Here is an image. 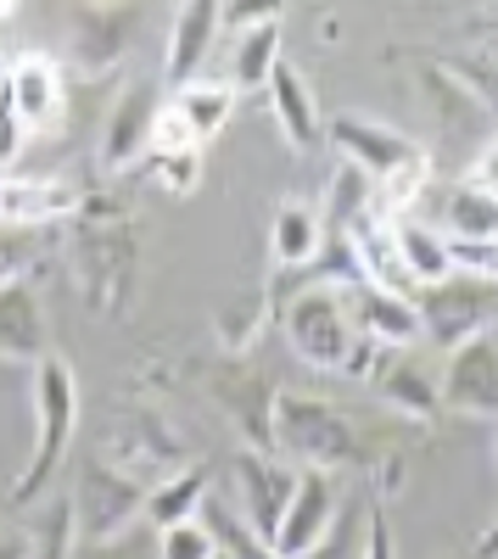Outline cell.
Wrapping results in <instances>:
<instances>
[{"mask_svg": "<svg viewBox=\"0 0 498 559\" xmlns=\"http://www.w3.org/2000/svg\"><path fill=\"white\" fill-rule=\"evenodd\" d=\"M202 146H186V152H163L157 157V179L168 185V191H179V197H186V191H197V179H202Z\"/></svg>", "mask_w": 498, "mask_h": 559, "instance_id": "obj_29", "label": "cell"}, {"mask_svg": "<svg viewBox=\"0 0 498 559\" xmlns=\"http://www.w3.org/2000/svg\"><path fill=\"white\" fill-rule=\"evenodd\" d=\"M73 197L62 185H45V179H0V224H45L68 213Z\"/></svg>", "mask_w": 498, "mask_h": 559, "instance_id": "obj_19", "label": "cell"}, {"mask_svg": "<svg viewBox=\"0 0 498 559\" xmlns=\"http://www.w3.org/2000/svg\"><path fill=\"white\" fill-rule=\"evenodd\" d=\"M410 302L420 313V336H431L448 353L460 342H471L493 319V286L487 280H471V274H448L437 286H420V297H410Z\"/></svg>", "mask_w": 498, "mask_h": 559, "instance_id": "obj_3", "label": "cell"}, {"mask_svg": "<svg viewBox=\"0 0 498 559\" xmlns=\"http://www.w3.org/2000/svg\"><path fill=\"white\" fill-rule=\"evenodd\" d=\"M448 263H454V274H471V280H498V236H482V241H460L448 236Z\"/></svg>", "mask_w": 498, "mask_h": 559, "instance_id": "obj_27", "label": "cell"}, {"mask_svg": "<svg viewBox=\"0 0 498 559\" xmlns=\"http://www.w3.org/2000/svg\"><path fill=\"white\" fill-rule=\"evenodd\" d=\"M347 319H353V336H365L376 347H410L420 342V313L410 297H398V292H381V286H347Z\"/></svg>", "mask_w": 498, "mask_h": 559, "instance_id": "obj_10", "label": "cell"}, {"mask_svg": "<svg viewBox=\"0 0 498 559\" xmlns=\"http://www.w3.org/2000/svg\"><path fill=\"white\" fill-rule=\"evenodd\" d=\"M34 408H39V437H34V459H28V471L23 481L12 487V503H34L45 487H51L57 476V464L68 459L73 448V426H79V386H73V369L62 358L45 353L34 364Z\"/></svg>", "mask_w": 498, "mask_h": 559, "instance_id": "obj_1", "label": "cell"}, {"mask_svg": "<svg viewBox=\"0 0 498 559\" xmlns=\"http://www.w3.org/2000/svg\"><path fill=\"white\" fill-rule=\"evenodd\" d=\"M448 224H454L460 241H482V236H498V202L460 185L454 197H448Z\"/></svg>", "mask_w": 498, "mask_h": 559, "instance_id": "obj_25", "label": "cell"}, {"mask_svg": "<svg viewBox=\"0 0 498 559\" xmlns=\"http://www.w3.org/2000/svg\"><path fill=\"white\" fill-rule=\"evenodd\" d=\"M392 241H398V258H403V269H410V280H415V292L454 274V263H448V241L431 236L426 224H415V218L392 224Z\"/></svg>", "mask_w": 498, "mask_h": 559, "instance_id": "obj_18", "label": "cell"}, {"mask_svg": "<svg viewBox=\"0 0 498 559\" xmlns=\"http://www.w3.org/2000/svg\"><path fill=\"white\" fill-rule=\"evenodd\" d=\"M275 62H281V23H258V28H247L241 45H236L230 84H236V90H258V84H269Z\"/></svg>", "mask_w": 498, "mask_h": 559, "instance_id": "obj_22", "label": "cell"}, {"mask_svg": "<svg viewBox=\"0 0 498 559\" xmlns=\"http://www.w3.org/2000/svg\"><path fill=\"white\" fill-rule=\"evenodd\" d=\"M275 442L303 464V471H342V464H358L353 419L336 414L320 397H281L275 403Z\"/></svg>", "mask_w": 498, "mask_h": 559, "instance_id": "obj_2", "label": "cell"}, {"mask_svg": "<svg viewBox=\"0 0 498 559\" xmlns=\"http://www.w3.org/2000/svg\"><path fill=\"white\" fill-rule=\"evenodd\" d=\"M471 191H482V197H493V202H498V140L476 157V168H471Z\"/></svg>", "mask_w": 498, "mask_h": 559, "instance_id": "obj_32", "label": "cell"}, {"mask_svg": "<svg viewBox=\"0 0 498 559\" xmlns=\"http://www.w3.org/2000/svg\"><path fill=\"white\" fill-rule=\"evenodd\" d=\"M141 509H146V487L134 476L102 471V464H90L84 481H79V498H73V515L84 521L90 537H112L118 526H129L141 515Z\"/></svg>", "mask_w": 498, "mask_h": 559, "instance_id": "obj_8", "label": "cell"}, {"mask_svg": "<svg viewBox=\"0 0 498 559\" xmlns=\"http://www.w3.org/2000/svg\"><path fill=\"white\" fill-rule=\"evenodd\" d=\"M331 515H336V487H331V476H325V471H297V492H292V503H286V515H281L275 543H269V548H275L281 559L308 554L313 543L325 537Z\"/></svg>", "mask_w": 498, "mask_h": 559, "instance_id": "obj_9", "label": "cell"}, {"mask_svg": "<svg viewBox=\"0 0 498 559\" xmlns=\"http://www.w3.org/2000/svg\"><path fill=\"white\" fill-rule=\"evenodd\" d=\"M476 559H498V509H493V526H487L482 543H476Z\"/></svg>", "mask_w": 498, "mask_h": 559, "instance_id": "obj_33", "label": "cell"}, {"mask_svg": "<svg viewBox=\"0 0 498 559\" xmlns=\"http://www.w3.org/2000/svg\"><path fill=\"white\" fill-rule=\"evenodd\" d=\"M224 17H218V0H179L174 28H168V57H163V79L168 84H191L213 51Z\"/></svg>", "mask_w": 498, "mask_h": 559, "instance_id": "obj_12", "label": "cell"}, {"mask_svg": "<svg viewBox=\"0 0 498 559\" xmlns=\"http://www.w3.org/2000/svg\"><path fill=\"white\" fill-rule=\"evenodd\" d=\"M7 73V90H12V102H17V118L28 129H45L57 118L62 107V73L57 62H45V57H17L12 68H0Z\"/></svg>", "mask_w": 498, "mask_h": 559, "instance_id": "obj_15", "label": "cell"}, {"mask_svg": "<svg viewBox=\"0 0 498 559\" xmlns=\"http://www.w3.org/2000/svg\"><path fill=\"white\" fill-rule=\"evenodd\" d=\"M437 397L460 414H482L498 419V342L487 331H476L471 342H460L448 353V369L437 381Z\"/></svg>", "mask_w": 498, "mask_h": 559, "instance_id": "obj_6", "label": "cell"}, {"mask_svg": "<svg viewBox=\"0 0 498 559\" xmlns=\"http://www.w3.org/2000/svg\"><path fill=\"white\" fill-rule=\"evenodd\" d=\"M168 107L186 118L191 140L202 146V140H213V134L224 129V118H230V107H236V84H230V79H191V84H179V90H174V102H168Z\"/></svg>", "mask_w": 498, "mask_h": 559, "instance_id": "obj_17", "label": "cell"}, {"mask_svg": "<svg viewBox=\"0 0 498 559\" xmlns=\"http://www.w3.org/2000/svg\"><path fill=\"white\" fill-rule=\"evenodd\" d=\"M213 559H230V554H213Z\"/></svg>", "mask_w": 498, "mask_h": 559, "instance_id": "obj_34", "label": "cell"}, {"mask_svg": "<svg viewBox=\"0 0 498 559\" xmlns=\"http://www.w3.org/2000/svg\"><path fill=\"white\" fill-rule=\"evenodd\" d=\"M281 12H286V0H218L224 28H236V34H247L258 23H281Z\"/></svg>", "mask_w": 498, "mask_h": 559, "instance_id": "obj_28", "label": "cell"}, {"mask_svg": "<svg viewBox=\"0 0 498 559\" xmlns=\"http://www.w3.org/2000/svg\"><path fill=\"white\" fill-rule=\"evenodd\" d=\"M129 23H134V0H90L73 17V68L79 73H102L123 57L129 45Z\"/></svg>", "mask_w": 498, "mask_h": 559, "instance_id": "obj_11", "label": "cell"}, {"mask_svg": "<svg viewBox=\"0 0 498 559\" xmlns=\"http://www.w3.org/2000/svg\"><path fill=\"white\" fill-rule=\"evenodd\" d=\"M157 107H163V96H157V84H129L123 96H118V107H112V118H107V134H102V163H112V168H123V163H134L141 152H152V123H157Z\"/></svg>", "mask_w": 498, "mask_h": 559, "instance_id": "obj_13", "label": "cell"}, {"mask_svg": "<svg viewBox=\"0 0 498 559\" xmlns=\"http://www.w3.org/2000/svg\"><path fill=\"white\" fill-rule=\"evenodd\" d=\"M286 336L292 347L308 358V364H320V369H342V358L353 353V319H347V297L342 292H303L286 313Z\"/></svg>", "mask_w": 498, "mask_h": 559, "instance_id": "obj_4", "label": "cell"}, {"mask_svg": "<svg viewBox=\"0 0 498 559\" xmlns=\"http://www.w3.org/2000/svg\"><path fill=\"white\" fill-rule=\"evenodd\" d=\"M186 146H197L191 129H186V118H179L174 107H157V123H152V152L163 157V152H186Z\"/></svg>", "mask_w": 498, "mask_h": 559, "instance_id": "obj_31", "label": "cell"}, {"mask_svg": "<svg viewBox=\"0 0 498 559\" xmlns=\"http://www.w3.org/2000/svg\"><path fill=\"white\" fill-rule=\"evenodd\" d=\"M0 358H23V364L45 358V313L23 280L0 286Z\"/></svg>", "mask_w": 498, "mask_h": 559, "instance_id": "obj_14", "label": "cell"}, {"mask_svg": "<svg viewBox=\"0 0 498 559\" xmlns=\"http://www.w3.org/2000/svg\"><path fill=\"white\" fill-rule=\"evenodd\" d=\"M269 102H275V118H281V134L292 140V146H313L325 129H320V112H313V96H308V84H303V73L281 57L275 62V73H269Z\"/></svg>", "mask_w": 498, "mask_h": 559, "instance_id": "obj_16", "label": "cell"}, {"mask_svg": "<svg viewBox=\"0 0 498 559\" xmlns=\"http://www.w3.org/2000/svg\"><path fill=\"white\" fill-rule=\"evenodd\" d=\"M376 386H381V397L387 403H398L403 414H415V419H426V414H437V381L431 376H420L415 364H387L381 376H376Z\"/></svg>", "mask_w": 498, "mask_h": 559, "instance_id": "obj_24", "label": "cell"}, {"mask_svg": "<svg viewBox=\"0 0 498 559\" xmlns=\"http://www.w3.org/2000/svg\"><path fill=\"white\" fill-rule=\"evenodd\" d=\"M218 543L202 521H179V526H163L157 532V559H213Z\"/></svg>", "mask_w": 498, "mask_h": 559, "instance_id": "obj_26", "label": "cell"}, {"mask_svg": "<svg viewBox=\"0 0 498 559\" xmlns=\"http://www.w3.org/2000/svg\"><path fill=\"white\" fill-rule=\"evenodd\" d=\"M325 140L347 157V168H358V174L376 179V185L392 179L398 168H410V163L426 157L410 134H398V129H387V123H376V118H358V112L331 118V123H325Z\"/></svg>", "mask_w": 498, "mask_h": 559, "instance_id": "obj_5", "label": "cell"}, {"mask_svg": "<svg viewBox=\"0 0 498 559\" xmlns=\"http://www.w3.org/2000/svg\"><path fill=\"white\" fill-rule=\"evenodd\" d=\"M370 554V509H336L325 537L297 559H365Z\"/></svg>", "mask_w": 498, "mask_h": 559, "instance_id": "obj_23", "label": "cell"}, {"mask_svg": "<svg viewBox=\"0 0 498 559\" xmlns=\"http://www.w3.org/2000/svg\"><path fill=\"white\" fill-rule=\"evenodd\" d=\"M202 503H208V476L186 471V476H168V481L146 487V509H141V515L163 532V526H179V521H197Z\"/></svg>", "mask_w": 498, "mask_h": 559, "instance_id": "obj_20", "label": "cell"}, {"mask_svg": "<svg viewBox=\"0 0 498 559\" xmlns=\"http://www.w3.org/2000/svg\"><path fill=\"white\" fill-rule=\"evenodd\" d=\"M23 140H28V123L17 118V102H12V90H7V73H0V163H12L23 152Z\"/></svg>", "mask_w": 498, "mask_h": 559, "instance_id": "obj_30", "label": "cell"}, {"mask_svg": "<svg viewBox=\"0 0 498 559\" xmlns=\"http://www.w3.org/2000/svg\"><path fill=\"white\" fill-rule=\"evenodd\" d=\"M236 487H241V503H247V526L275 543V526L286 515V503L297 492V471L281 464L275 453H241L236 459Z\"/></svg>", "mask_w": 498, "mask_h": 559, "instance_id": "obj_7", "label": "cell"}, {"mask_svg": "<svg viewBox=\"0 0 498 559\" xmlns=\"http://www.w3.org/2000/svg\"><path fill=\"white\" fill-rule=\"evenodd\" d=\"M320 241H325V224H320V213H313V207L286 202V207L275 213V229H269L275 263H308L313 252H320Z\"/></svg>", "mask_w": 498, "mask_h": 559, "instance_id": "obj_21", "label": "cell"}]
</instances>
